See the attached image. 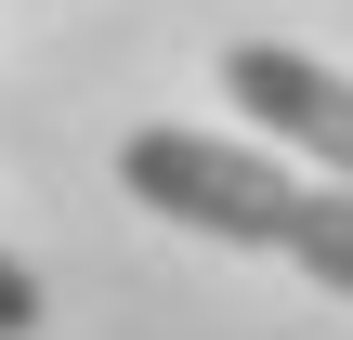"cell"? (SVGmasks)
Masks as SVG:
<instances>
[{"mask_svg":"<svg viewBox=\"0 0 353 340\" xmlns=\"http://www.w3.org/2000/svg\"><path fill=\"white\" fill-rule=\"evenodd\" d=\"M118 183L144 210H170V223L223 236V249H288V223H301V183L275 157L223 144V131H131L118 144Z\"/></svg>","mask_w":353,"mask_h":340,"instance_id":"6da1fadb","label":"cell"},{"mask_svg":"<svg viewBox=\"0 0 353 340\" xmlns=\"http://www.w3.org/2000/svg\"><path fill=\"white\" fill-rule=\"evenodd\" d=\"M223 92H236L275 144L327 157L341 197H353V79L341 66H314V52H288V39H236V52H223Z\"/></svg>","mask_w":353,"mask_h":340,"instance_id":"7a4b0ae2","label":"cell"},{"mask_svg":"<svg viewBox=\"0 0 353 340\" xmlns=\"http://www.w3.org/2000/svg\"><path fill=\"white\" fill-rule=\"evenodd\" d=\"M288 262H301L314 288H341V301H353V197H341V183H301V223H288Z\"/></svg>","mask_w":353,"mask_h":340,"instance_id":"3957f363","label":"cell"},{"mask_svg":"<svg viewBox=\"0 0 353 340\" xmlns=\"http://www.w3.org/2000/svg\"><path fill=\"white\" fill-rule=\"evenodd\" d=\"M26 328H39V275L0 249V340H26Z\"/></svg>","mask_w":353,"mask_h":340,"instance_id":"277c9868","label":"cell"}]
</instances>
